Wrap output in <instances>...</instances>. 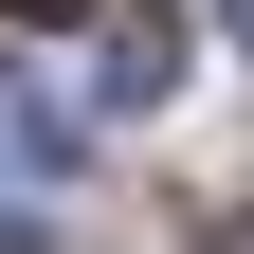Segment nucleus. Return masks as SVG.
Instances as JSON below:
<instances>
[{"instance_id": "nucleus-2", "label": "nucleus", "mask_w": 254, "mask_h": 254, "mask_svg": "<svg viewBox=\"0 0 254 254\" xmlns=\"http://www.w3.org/2000/svg\"><path fill=\"white\" fill-rule=\"evenodd\" d=\"M0 145H18V164H73V109H37V91H0Z\"/></svg>"}, {"instance_id": "nucleus-1", "label": "nucleus", "mask_w": 254, "mask_h": 254, "mask_svg": "<svg viewBox=\"0 0 254 254\" xmlns=\"http://www.w3.org/2000/svg\"><path fill=\"white\" fill-rule=\"evenodd\" d=\"M91 91H109V109H164V91H182V18H164V0H109V37H91Z\"/></svg>"}, {"instance_id": "nucleus-5", "label": "nucleus", "mask_w": 254, "mask_h": 254, "mask_svg": "<svg viewBox=\"0 0 254 254\" xmlns=\"http://www.w3.org/2000/svg\"><path fill=\"white\" fill-rule=\"evenodd\" d=\"M218 18H236V37H254V0H218Z\"/></svg>"}, {"instance_id": "nucleus-3", "label": "nucleus", "mask_w": 254, "mask_h": 254, "mask_svg": "<svg viewBox=\"0 0 254 254\" xmlns=\"http://www.w3.org/2000/svg\"><path fill=\"white\" fill-rule=\"evenodd\" d=\"M0 254H55V236H37V200H0Z\"/></svg>"}, {"instance_id": "nucleus-4", "label": "nucleus", "mask_w": 254, "mask_h": 254, "mask_svg": "<svg viewBox=\"0 0 254 254\" xmlns=\"http://www.w3.org/2000/svg\"><path fill=\"white\" fill-rule=\"evenodd\" d=\"M0 18H91V0H0Z\"/></svg>"}]
</instances>
